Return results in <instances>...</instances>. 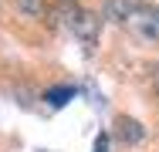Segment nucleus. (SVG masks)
Wrapping results in <instances>:
<instances>
[{
	"label": "nucleus",
	"instance_id": "4",
	"mask_svg": "<svg viewBox=\"0 0 159 152\" xmlns=\"http://www.w3.org/2000/svg\"><path fill=\"white\" fill-rule=\"evenodd\" d=\"M115 135H119L125 145H135V142L146 139V128H142V122L129 118V115H119V118H115Z\"/></svg>",
	"mask_w": 159,
	"mask_h": 152
},
{
	"label": "nucleus",
	"instance_id": "2",
	"mask_svg": "<svg viewBox=\"0 0 159 152\" xmlns=\"http://www.w3.org/2000/svg\"><path fill=\"white\" fill-rule=\"evenodd\" d=\"M125 27L135 37H146V41H159V7L152 3H142L132 17L125 20Z\"/></svg>",
	"mask_w": 159,
	"mask_h": 152
},
{
	"label": "nucleus",
	"instance_id": "8",
	"mask_svg": "<svg viewBox=\"0 0 159 152\" xmlns=\"http://www.w3.org/2000/svg\"><path fill=\"white\" fill-rule=\"evenodd\" d=\"M152 85H156V95H159V68H156V78H152Z\"/></svg>",
	"mask_w": 159,
	"mask_h": 152
},
{
	"label": "nucleus",
	"instance_id": "6",
	"mask_svg": "<svg viewBox=\"0 0 159 152\" xmlns=\"http://www.w3.org/2000/svg\"><path fill=\"white\" fill-rule=\"evenodd\" d=\"M14 3H17V10L24 17H44L48 14V3L44 0H14Z\"/></svg>",
	"mask_w": 159,
	"mask_h": 152
},
{
	"label": "nucleus",
	"instance_id": "3",
	"mask_svg": "<svg viewBox=\"0 0 159 152\" xmlns=\"http://www.w3.org/2000/svg\"><path fill=\"white\" fill-rule=\"evenodd\" d=\"M146 0H105V10H102V17L105 20H115V24H125L129 17L142 7Z\"/></svg>",
	"mask_w": 159,
	"mask_h": 152
},
{
	"label": "nucleus",
	"instance_id": "1",
	"mask_svg": "<svg viewBox=\"0 0 159 152\" xmlns=\"http://www.w3.org/2000/svg\"><path fill=\"white\" fill-rule=\"evenodd\" d=\"M64 14H68L64 24L71 27V34H75L78 41H85V44H95L98 41V27H102V17H98V14L81 10V7H68Z\"/></svg>",
	"mask_w": 159,
	"mask_h": 152
},
{
	"label": "nucleus",
	"instance_id": "7",
	"mask_svg": "<svg viewBox=\"0 0 159 152\" xmlns=\"http://www.w3.org/2000/svg\"><path fill=\"white\" fill-rule=\"evenodd\" d=\"M105 149H108V135L102 132V135H98V142H95V152H105Z\"/></svg>",
	"mask_w": 159,
	"mask_h": 152
},
{
	"label": "nucleus",
	"instance_id": "5",
	"mask_svg": "<svg viewBox=\"0 0 159 152\" xmlns=\"http://www.w3.org/2000/svg\"><path fill=\"white\" fill-rule=\"evenodd\" d=\"M44 98H48V105L61 108V105H68V101L75 98V88H71V85H61V88H51L48 95H44Z\"/></svg>",
	"mask_w": 159,
	"mask_h": 152
}]
</instances>
